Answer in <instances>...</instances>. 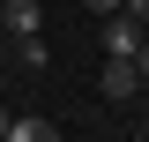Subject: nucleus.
<instances>
[{"label":"nucleus","instance_id":"1a4fd4ad","mask_svg":"<svg viewBox=\"0 0 149 142\" xmlns=\"http://www.w3.org/2000/svg\"><path fill=\"white\" fill-rule=\"evenodd\" d=\"M0 60H8V37H0Z\"/></svg>","mask_w":149,"mask_h":142},{"label":"nucleus","instance_id":"f257e3e1","mask_svg":"<svg viewBox=\"0 0 149 142\" xmlns=\"http://www.w3.org/2000/svg\"><path fill=\"white\" fill-rule=\"evenodd\" d=\"M97 97H104V105H134V97H142L134 60H112V53H104V67H97Z\"/></svg>","mask_w":149,"mask_h":142},{"label":"nucleus","instance_id":"39448f33","mask_svg":"<svg viewBox=\"0 0 149 142\" xmlns=\"http://www.w3.org/2000/svg\"><path fill=\"white\" fill-rule=\"evenodd\" d=\"M15 60L22 67H45V37H15Z\"/></svg>","mask_w":149,"mask_h":142},{"label":"nucleus","instance_id":"f03ea898","mask_svg":"<svg viewBox=\"0 0 149 142\" xmlns=\"http://www.w3.org/2000/svg\"><path fill=\"white\" fill-rule=\"evenodd\" d=\"M45 30V8L37 0H0V37L15 45V37H37Z\"/></svg>","mask_w":149,"mask_h":142},{"label":"nucleus","instance_id":"0eeeda50","mask_svg":"<svg viewBox=\"0 0 149 142\" xmlns=\"http://www.w3.org/2000/svg\"><path fill=\"white\" fill-rule=\"evenodd\" d=\"M134 75L149 82V30H142V45H134Z\"/></svg>","mask_w":149,"mask_h":142},{"label":"nucleus","instance_id":"7ed1b4c3","mask_svg":"<svg viewBox=\"0 0 149 142\" xmlns=\"http://www.w3.org/2000/svg\"><path fill=\"white\" fill-rule=\"evenodd\" d=\"M97 22H104V53H112V60H134L142 22H134V15H97Z\"/></svg>","mask_w":149,"mask_h":142},{"label":"nucleus","instance_id":"9d476101","mask_svg":"<svg viewBox=\"0 0 149 142\" xmlns=\"http://www.w3.org/2000/svg\"><path fill=\"white\" fill-rule=\"evenodd\" d=\"M0 127H8V112H0Z\"/></svg>","mask_w":149,"mask_h":142},{"label":"nucleus","instance_id":"423d86ee","mask_svg":"<svg viewBox=\"0 0 149 142\" xmlns=\"http://www.w3.org/2000/svg\"><path fill=\"white\" fill-rule=\"evenodd\" d=\"M119 15H134V22L149 30V0H119Z\"/></svg>","mask_w":149,"mask_h":142},{"label":"nucleus","instance_id":"20e7f679","mask_svg":"<svg viewBox=\"0 0 149 142\" xmlns=\"http://www.w3.org/2000/svg\"><path fill=\"white\" fill-rule=\"evenodd\" d=\"M0 142H52V120H37V112H8Z\"/></svg>","mask_w":149,"mask_h":142},{"label":"nucleus","instance_id":"6e6552de","mask_svg":"<svg viewBox=\"0 0 149 142\" xmlns=\"http://www.w3.org/2000/svg\"><path fill=\"white\" fill-rule=\"evenodd\" d=\"M90 15H119V0H90Z\"/></svg>","mask_w":149,"mask_h":142}]
</instances>
